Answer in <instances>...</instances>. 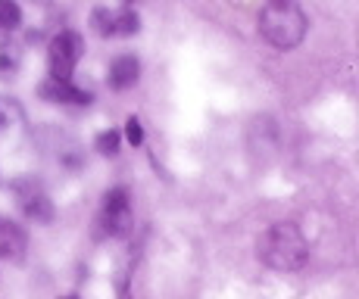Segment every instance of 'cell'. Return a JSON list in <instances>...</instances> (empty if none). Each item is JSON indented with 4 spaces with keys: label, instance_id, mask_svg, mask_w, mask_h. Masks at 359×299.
<instances>
[{
    "label": "cell",
    "instance_id": "cell-1",
    "mask_svg": "<svg viewBox=\"0 0 359 299\" xmlns=\"http://www.w3.org/2000/svg\"><path fill=\"white\" fill-rule=\"evenodd\" d=\"M257 256L275 271H300L309 262V243L291 221H275L257 240Z\"/></svg>",
    "mask_w": 359,
    "mask_h": 299
},
{
    "label": "cell",
    "instance_id": "cell-8",
    "mask_svg": "<svg viewBox=\"0 0 359 299\" xmlns=\"http://www.w3.org/2000/svg\"><path fill=\"white\" fill-rule=\"evenodd\" d=\"M137 75H141V62L137 57H116L113 66H109V88L113 90H126L137 81Z\"/></svg>",
    "mask_w": 359,
    "mask_h": 299
},
{
    "label": "cell",
    "instance_id": "cell-6",
    "mask_svg": "<svg viewBox=\"0 0 359 299\" xmlns=\"http://www.w3.org/2000/svg\"><path fill=\"white\" fill-rule=\"evenodd\" d=\"M38 90H41V97H44L47 103H79V106H88V103H91V94L81 90V88H75L72 81L47 78Z\"/></svg>",
    "mask_w": 359,
    "mask_h": 299
},
{
    "label": "cell",
    "instance_id": "cell-14",
    "mask_svg": "<svg viewBox=\"0 0 359 299\" xmlns=\"http://www.w3.org/2000/svg\"><path fill=\"white\" fill-rule=\"evenodd\" d=\"M4 125H6V109L0 106V128H4Z\"/></svg>",
    "mask_w": 359,
    "mask_h": 299
},
{
    "label": "cell",
    "instance_id": "cell-15",
    "mask_svg": "<svg viewBox=\"0 0 359 299\" xmlns=\"http://www.w3.org/2000/svg\"><path fill=\"white\" fill-rule=\"evenodd\" d=\"M63 299H79V296H63Z\"/></svg>",
    "mask_w": 359,
    "mask_h": 299
},
{
    "label": "cell",
    "instance_id": "cell-5",
    "mask_svg": "<svg viewBox=\"0 0 359 299\" xmlns=\"http://www.w3.org/2000/svg\"><path fill=\"white\" fill-rule=\"evenodd\" d=\"M13 190H16L19 209H22L25 218L34 221V225H50L57 212H53L50 197L41 190L38 181H34V178H22V181H16V184H13Z\"/></svg>",
    "mask_w": 359,
    "mask_h": 299
},
{
    "label": "cell",
    "instance_id": "cell-9",
    "mask_svg": "<svg viewBox=\"0 0 359 299\" xmlns=\"http://www.w3.org/2000/svg\"><path fill=\"white\" fill-rule=\"evenodd\" d=\"M137 29H141V19H137L135 10H116L113 13V38L116 34H135Z\"/></svg>",
    "mask_w": 359,
    "mask_h": 299
},
{
    "label": "cell",
    "instance_id": "cell-2",
    "mask_svg": "<svg viewBox=\"0 0 359 299\" xmlns=\"http://www.w3.org/2000/svg\"><path fill=\"white\" fill-rule=\"evenodd\" d=\"M306 13L297 0H266L259 10V34L278 50H294L306 38Z\"/></svg>",
    "mask_w": 359,
    "mask_h": 299
},
{
    "label": "cell",
    "instance_id": "cell-3",
    "mask_svg": "<svg viewBox=\"0 0 359 299\" xmlns=\"http://www.w3.org/2000/svg\"><path fill=\"white\" fill-rule=\"evenodd\" d=\"M81 53H85V41L75 32H60L57 38L50 41V50H47V60H50V78L69 81L72 69L79 66Z\"/></svg>",
    "mask_w": 359,
    "mask_h": 299
},
{
    "label": "cell",
    "instance_id": "cell-4",
    "mask_svg": "<svg viewBox=\"0 0 359 299\" xmlns=\"http://www.w3.org/2000/svg\"><path fill=\"white\" fill-rule=\"evenodd\" d=\"M131 197L126 187H113L107 190L103 197V212H100V225H103V234L109 237H122V234L131 231Z\"/></svg>",
    "mask_w": 359,
    "mask_h": 299
},
{
    "label": "cell",
    "instance_id": "cell-7",
    "mask_svg": "<svg viewBox=\"0 0 359 299\" xmlns=\"http://www.w3.org/2000/svg\"><path fill=\"white\" fill-rule=\"evenodd\" d=\"M25 246H29V240H25L22 228L0 218V262H19L25 256Z\"/></svg>",
    "mask_w": 359,
    "mask_h": 299
},
{
    "label": "cell",
    "instance_id": "cell-12",
    "mask_svg": "<svg viewBox=\"0 0 359 299\" xmlns=\"http://www.w3.org/2000/svg\"><path fill=\"white\" fill-rule=\"evenodd\" d=\"M119 131H100L97 134V141H94V147H97V153H103V156H116V153H119Z\"/></svg>",
    "mask_w": 359,
    "mask_h": 299
},
{
    "label": "cell",
    "instance_id": "cell-16",
    "mask_svg": "<svg viewBox=\"0 0 359 299\" xmlns=\"http://www.w3.org/2000/svg\"><path fill=\"white\" fill-rule=\"evenodd\" d=\"M126 4H128V0H126Z\"/></svg>",
    "mask_w": 359,
    "mask_h": 299
},
{
    "label": "cell",
    "instance_id": "cell-11",
    "mask_svg": "<svg viewBox=\"0 0 359 299\" xmlns=\"http://www.w3.org/2000/svg\"><path fill=\"white\" fill-rule=\"evenodd\" d=\"M22 22V10L16 0H0V29H16Z\"/></svg>",
    "mask_w": 359,
    "mask_h": 299
},
{
    "label": "cell",
    "instance_id": "cell-10",
    "mask_svg": "<svg viewBox=\"0 0 359 299\" xmlns=\"http://www.w3.org/2000/svg\"><path fill=\"white\" fill-rule=\"evenodd\" d=\"M113 13L116 10H107V6L91 13V29L97 32L100 38H113Z\"/></svg>",
    "mask_w": 359,
    "mask_h": 299
},
{
    "label": "cell",
    "instance_id": "cell-13",
    "mask_svg": "<svg viewBox=\"0 0 359 299\" xmlns=\"http://www.w3.org/2000/svg\"><path fill=\"white\" fill-rule=\"evenodd\" d=\"M126 137H128V144L131 147H141L144 144V125L137 116H128V122H126Z\"/></svg>",
    "mask_w": 359,
    "mask_h": 299
}]
</instances>
